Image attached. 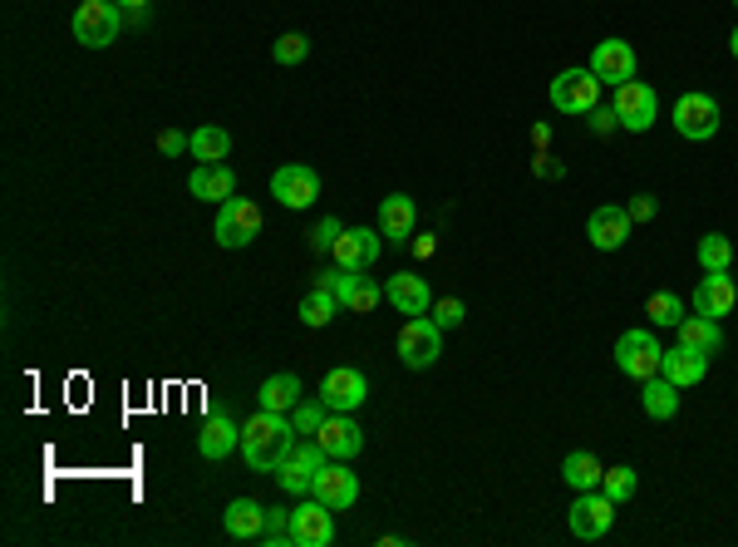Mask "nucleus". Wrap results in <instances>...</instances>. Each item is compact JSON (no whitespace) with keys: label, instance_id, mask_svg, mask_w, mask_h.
<instances>
[{"label":"nucleus","instance_id":"1","mask_svg":"<svg viewBox=\"0 0 738 547\" xmlns=\"http://www.w3.org/2000/svg\"><path fill=\"white\" fill-rule=\"evenodd\" d=\"M295 444H301V434H295L291 415L261 409L251 424H242V458H246V468H251V474H276V468H281V458L291 454Z\"/></svg>","mask_w":738,"mask_h":547},{"label":"nucleus","instance_id":"2","mask_svg":"<svg viewBox=\"0 0 738 547\" xmlns=\"http://www.w3.org/2000/svg\"><path fill=\"white\" fill-rule=\"evenodd\" d=\"M124 5L118 0H79L74 11V40L84 45V50H108V45L118 40V31H124Z\"/></svg>","mask_w":738,"mask_h":547},{"label":"nucleus","instance_id":"3","mask_svg":"<svg viewBox=\"0 0 738 547\" xmlns=\"http://www.w3.org/2000/svg\"><path fill=\"white\" fill-rule=\"evenodd\" d=\"M669 119H675V133H679V139L704 143V139H714V133H718V124H724V109H718L714 94L689 90V94H679V100H675Z\"/></svg>","mask_w":738,"mask_h":547},{"label":"nucleus","instance_id":"4","mask_svg":"<svg viewBox=\"0 0 738 547\" xmlns=\"http://www.w3.org/2000/svg\"><path fill=\"white\" fill-rule=\"evenodd\" d=\"M394 350H399V360L409 370L438 365V356H443V326L433 316H409L399 326V336H394Z\"/></svg>","mask_w":738,"mask_h":547},{"label":"nucleus","instance_id":"5","mask_svg":"<svg viewBox=\"0 0 738 547\" xmlns=\"http://www.w3.org/2000/svg\"><path fill=\"white\" fill-rule=\"evenodd\" d=\"M216 242H222L226 252H242L251 247L256 237H261V208H256L251 198H226L216 202Z\"/></svg>","mask_w":738,"mask_h":547},{"label":"nucleus","instance_id":"6","mask_svg":"<svg viewBox=\"0 0 738 547\" xmlns=\"http://www.w3.org/2000/svg\"><path fill=\"white\" fill-rule=\"evenodd\" d=\"M659 360H665V350H659L655 330H645V326L620 330V340H616V365H620V375H630V380L640 385V380L659 375Z\"/></svg>","mask_w":738,"mask_h":547},{"label":"nucleus","instance_id":"7","mask_svg":"<svg viewBox=\"0 0 738 547\" xmlns=\"http://www.w3.org/2000/svg\"><path fill=\"white\" fill-rule=\"evenodd\" d=\"M616 498H606L600 488H586V493H576V503H571V533L581 537V543H600V537L610 533V523H616Z\"/></svg>","mask_w":738,"mask_h":547},{"label":"nucleus","instance_id":"8","mask_svg":"<svg viewBox=\"0 0 738 547\" xmlns=\"http://www.w3.org/2000/svg\"><path fill=\"white\" fill-rule=\"evenodd\" d=\"M600 104V80L586 70H561L557 80H551V109L561 114H590Z\"/></svg>","mask_w":738,"mask_h":547},{"label":"nucleus","instance_id":"9","mask_svg":"<svg viewBox=\"0 0 738 547\" xmlns=\"http://www.w3.org/2000/svg\"><path fill=\"white\" fill-rule=\"evenodd\" d=\"M610 109H616V119H620V129H625V133H645L649 124L659 119L655 90H649V84H640V80H625V84H620L616 100H610Z\"/></svg>","mask_w":738,"mask_h":547},{"label":"nucleus","instance_id":"10","mask_svg":"<svg viewBox=\"0 0 738 547\" xmlns=\"http://www.w3.org/2000/svg\"><path fill=\"white\" fill-rule=\"evenodd\" d=\"M271 198L281 202V208H291V212L311 208V202L320 198V173L305 168V163H285V168L271 173Z\"/></svg>","mask_w":738,"mask_h":547},{"label":"nucleus","instance_id":"11","mask_svg":"<svg viewBox=\"0 0 738 547\" xmlns=\"http://www.w3.org/2000/svg\"><path fill=\"white\" fill-rule=\"evenodd\" d=\"M330 464V454H325L320 444H315V439H305V444H295L291 454L281 458V468H276V478H281V488L285 493H311V484H315V474H320V468Z\"/></svg>","mask_w":738,"mask_h":547},{"label":"nucleus","instance_id":"12","mask_svg":"<svg viewBox=\"0 0 738 547\" xmlns=\"http://www.w3.org/2000/svg\"><path fill=\"white\" fill-rule=\"evenodd\" d=\"M311 498H320V503L335 508V513H350L354 498H360V478L350 474V458H330V464L315 474Z\"/></svg>","mask_w":738,"mask_h":547},{"label":"nucleus","instance_id":"13","mask_svg":"<svg viewBox=\"0 0 738 547\" xmlns=\"http://www.w3.org/2000/svg\"><path fill=\"white\" fill-rule=\"evenodd\" d=\"M291 543L295 547H330L335 543V508H325L320 498H305L301 508H291Z\"/></svg>","mask_w":738,"mask_h":547},{"label":"nucleus","instance_id":"14","mask_svg":"<svg viewBox=\"0 0 738 547\" xmlns=\"http://www.w3.org/2000/svg\"><path fill=\"white\" fill-rule=\"evenodd\" d=\"M320 399L335 409V415H354V409L370 399V380H364V370L340 365V370H330V375L320 380Z\"/></svg>","mask_w":738,"mask_h":547},{"label":"nucleus","instance_id":"15","mask_svg":"<svg viewBox=\"0 0 738 547\" xmlns=\"http://www.w3.org/2000/svg\"><path fill=\"white\" fill-rule=\"evenodd\" d=\"M635 50H630V40H600L596 50H590V74H596L600 84H610V90H620L625 80H635Z\"/></svg>","mask_w":738,"mask_h":547},{"label":"nucleus","instance_id":"16","mask_svg":"<svg viewBox=\"0 0 738 547\" xmlns=\"http://www.w3.org/2000/svg\"><path fill=\"white\" fill-rule=\"evenodd\" d=\"M379 252H384V232L379 228H344L330 257L340 261V267H350V271H364V267L379 261Z\"/></svg>","mask_w":738,"mask_h":547},{"label":"nucleus","instance_id":"17","mask_svg":"<svg viewBox=\"0 0 738 547\" xmlns=\"http://www.w3.org/2000/svg\"><path fill=\"white\" fill-rule=\"evenodd\" d=\"M630 212L625 208H616V202H606V208H596L586 218V237H590V247L596 252H620L630 242Z\"/></svg>","mask_w":738,"mask_h":547},{"label":"nucleus","instance_id":"18","mask_svg":"<svg viewBox=\"0 0 738 547\" xmlns=\"http://www.w3.org/2000/svg\"><path fill=\"white\" fill-rule=\"evenodd\" d=\"M734 306H738V281L728 277V271H708V277H699V287H694V311L699 316L724 321V316H734Z\"/></svg>","mask_w":738,"mask_h":547},{"label":"nucleus","instance_id":"19","mask_svg":"<svg viewBox=\"0 0 738 547\" xmlns=\"http://www.w3.org/2000/svg\"><path fill=\"white\" fill-rule=\"evenodd\" d=\"M384 301H389L399 316H429L433 311V291L423 277H413V271H399V277L384 281Z\"/></svg>","mask_w":738,"mask_h":547},{"label":"nucleus","instance_id":"20","mask_svg":"<svg viewBox=\"0 0 738 547\" xmlns=\"http://www.w3.org/2000/svg\"><path fill=\"white\" fill-rule=\"evenodd\" d=\"M413 228H419V208H413L409 193H389V198L379 202V232L389 247H403V242L413 237Z\"/></svg>","mask_w":738,"mask_h":547},{"label":"nucleus","instance_id":"21","mask_svg":"<svg viewBox=\"0 0 738 547\" xmlns=\"http://www.w3.org/2000/svg\"><path fill=\"white\" fill-rule=\"evenodd\" d=\"M315 444H320L330 458H354V454H360V449H364V429L354 424L350 415H335V409H330V419H325V424H320V434H315Z\"/></svg>","mask_w":738,"mask_h":547},{"label":"nucleus","instance_id":"22","mask_svg":"<svg viewBox=\"0 0 738 547\" xmlns=\"http://www.w3.org/2000/svg\"><path fill=\"white\" fill-rule=\"evenodd\" d=\"M232 449H242V424L232 415H207L197 429V454L202 458H226Z\"/></svg>","mask_w":738,"mask_h":547},{"label":"nucleus","instance_id":"23","mask_svg":"<svg viewBox=\"0 0 738 547\" xmlns=\"http://www.w3.org/2000/svg\"><path fill=\"white\" fill-rule=\"evenodd\" d=\"M659 375H665V380H675L679 389H689V385H699V380L708 375V356H704V350H694V346H684V340H679L675 350H665V360H659Z\"/></svg>","mask_w":738,"mask_h":547},{"label":"nucleus","instance_id":"24","mask_svg":"<svg viewBox=\"0 0 738 547\" xmlns=\"http://www.w3.org/2000/svg\"><path fill=\"white\" fill-rule=\"evenodd\" d=\"M261 523H266V503H256V498H232L222 513V527L232 543H256V537H261Z\"/></svg>","mask_w":738,"mask_h":547},{"label":"nucleus","instance_id":"25","mask_svg":"<svg viewBox=\"0 0 738 547\" xmlns=\"http://www.w3.org/2000/svg\"><path fill=\"white\" fill-rule=\"evenodd\" d=\"M187 188H192V198H202V202H226V198H236V173L226 168V163H197Z\"/></svg>","mask_w":738,"mask_h":547},{"label":"nucleus","instance_id":"26","mask_svg":"<svg viewBox=\"0 0 738 547\" xmlns=\"http://www.w3.org/2000/svg\"><path fill=\"white\" fill-rule=\"evenodd\" d=\"M640 405H645L649 419H675L679 415V385L665 375L640 380Z\"/></svg>","mask_w":738,"mask_h":547},{"label":"nucleus","instance_id":"27","mask_svg":"<svg viewBox=\"0 0 738 547\" xmlns=\"http://www.w3.org/2000/svg\"><path fill=\"white\" fill-rule=\"evenodd\" d=\"M305 399V385L301 375H291V370H281V375H266L261 385V409H276V415H291L295 405Z\"/></svg>","mask_w":738,"mask_h":547},{"label":"nucleus","instance_id":"28","mask_svg":"<svg viewBox=\"0 0 738 547\" xmlns=\"http://www.w3.org/2000/svg\"><path fill=\"white\" fill-rule=\"evenodd\" d=\"M561 478H566L576 493H586V488H600V478H606V464H600L590 449H571V454L561 458Z\"/></svg>","mask_w":738,"mask_h":547},{"label":"nucleus","instance_id":"29","mask_svg":"<svg viewBox=\"0 0 738 547\" xmlns=\"http://www.w3.org/2000/svg\"><path fill=\"white\" fill-rule=\"evenodd\" d=\"M679 340H684V346H694V350H704V356H714V350H724V326H718L714 316H684L679 321Z\"/></svg>","mask_w":738,"mask_h":547},{"label":"nucleus","instance_id":"30","mask_svg":"<svg viewBox=\"0 0 738 547\" xmlns=\"http://www.w3.org/2000/svg\"><path fill=\"white\" fill-rule=\"evenodd\" d=\"M192 153L197 163H226V153H232V133L216 129V124H202V129H192Z\"/></svg>","mask_w":738,"mask_h":547},{"label":"nucleus","instance_id":"31","mask_svg":"<svg viewBox=\"0 0 738 547\" xmlns=\"http://www.w3.org/2000/svg\"><path fill=\"white\" fill-rule=\"evenodd\" d=\"M340 311H344L340 296H335V291H325V287H311V291L301 296V321H305V326H315V330L330 326Z\"/></svg>","mask_w":738,"mask_h":547},{"label":"nucleus","instance_id":"32","mask_svg":"<svg viewBox=\"0 0 738 547\" xmlns=\"http://www.w3.org/2000/svg\"><path fill=\"white\" fill-rule=\"evenodd\" d=\"M728 261H734V242H728L724 232L699 237V267L704 271H728Z\"/></svg>","mask_w":738,"mask_h":547},{"label":"nucleus","instance_id":"33","mask_svg":"<svg viewBox=\"0 0 738 547\" xmlns=\"http://www.w3.org/2000/svg\"><path fill=\"white\" fill-rule=\"evenodd\" d=\"M645 316L655 321V326H665V330H675L679 321H684V301L675 296V291H655V296L645 301Z\"/></svg>","mask_w":738,"mask_h":547},{"label":"nucleus","instance_id":"34","mask_svg":"<svg viewBox=\"0 0 738 547\" xmlns=\"http://www.w3.org/2000/svg\"><path fill=\"white\" fill-rule=\"evenodd\" d=\"M379 281L374 277H360V271H354V281H350V291H344V311H354V316H364V311H374L379 306Z\"/></svg>","mask_w":738,"mask_h":547},{"label":"nucleus","instance_id":"35","mask_svg":"<svg viewBox=\"0 0 738 547\" xmlns=\"http://www.w3.org/2000/svg\"><path fill=\"white\" fill-rule=\"evenodd\" d=\"M330 419V405L325 399H301V405L291 409V424H295V434H305V439H315L320 434V424Z\"/></svg>","mask_w":738,"mask_h":547},{"label":"nucleus","instance_id":"36","mask_svg":"<svg viewBox=\"0 0 738 547\" xmlns=\"http://www.w3.org/2000/svg\"><path fill=\"white\" fill-rule=\"evenodd\" d=\"M635 488H640V478H635V468H630V464L606 468V478H600V493L616 498V503H630V498H635Z\"/></svg>","mask_w":738,"mask_h":547},{"label":"nucleus","instance_id":"37","mask_svg":"<svg viewBox=\"0 0 738 547\" xmlns=\"http://www.w3.org/2000/svg\"><path fill=\"white\" fill-rule=\"evenodd\" d=\"M261 547H285L291 543V508H266V523H261Z\"/></svg>","mask_w":738,"mask_h":547},{"label":"nucleus","instance_id":"38","mask_svg":"<svg viewBox=\"0 0 738 547\" xmlns=\"http://www.w3.org/2000/svg\"><path fill=\"white\" fill-rule=\"evenodd\" d=\"M271 55H276V65H301L305 55H311V40H305L301 31H291V35H281V40L271 45Z\"/></svg>","mask_w":738,"mask_h":547},{"label":"nucleus","instance_id":"39","mask_svg":"<svg viewBox=\"0 0 738 547\" xmlns=\"http://www.w3.org/2000/svg\"><path fill=\"white\" fill-rule=\"evenodd\" d=\"M340 222H335V218H320V222H315V228L311 232H305V247H311V252H320V257H325V252H335V242H340Z\"/></svg>","mask_w":738,"mask_h":547},{"label":"nucleus","instance_id":"40","mask_svg":"<svg viewBox=\"0 0 738 547\" xmlns=\"http://www.w3.org/2000/svg\"><path fill=\"white\" fill-rule=\"evenodd\" d=\"M433 321H438L443 330H453V326H462V316H468V306H462L458 296H443V301H433V311H429Z\"/></svg>","mask_w":738,"mask_h":547},{"label":"nucleus","instance_id":"41","mask_svg":"<svg viewBox=\"0 0 738 547\" xmlns=\"http://www.w3.org/2000/svg\"><path fill=\"white\" fill-rule=\"evenodd\" d=\"M192 149V133H177V129H163L157 133V153H167V159H177V153Z\"/></svg>","mask_w":738,"mask_h":547},{"label":"nucleus","instance_id":"42","mask_svg":"<svg viewBox=\"0 0 738 547\" xmlns=\"http://www.w3.org/2000/svg\"><path fill=\"white\" fill-rule=\"evenodd\" d=\"M625 212H630V222H649V218H655V198H649V193H635Z\"/></svg>","mask_w":738,"mask_h":547},{"label":"nucleus","instance_id":"43","mask_svg":"<svg viewBox=\"0 0 738 547\" xmlns=\"http://www.w3.org/2000/svg\"><path fill=\"white\" fill-rule=\"evenodd\" d=\"M590 129H596V133H610V129H620L616 109H600V104H596V109H590Z\"/></svg>","mask_w":738,"mask_h":547},{"label":"nucleus","instance_id":"44","mask_svg":"<svg viewBox=\"0 0 738 547\" xmlns=\"http://www.w3.org/2000/svg\"><path fill=\"white\" fill-rule=\"evenodd\" d=\"M531 173H537V178H561V163H551L547 149H541L537 159H531Z\"/></svg>","mask_w":738,"mask_h":547},{"label":"nucleus","instance_id":"45","mask_svg":"<svg viewBox=\"0 0 738 547\" xmlns=\"http://www.w3.org/2000/svg\"><path fill=\"white\" fill-rule=\"evenodd\" d=\"M433 252H438V242H433L429 232H423V237H413V257H433Z\"/></svg>","mask_w":738,"mask_h":547},{"label":"nucleus","instance_id":"46","mask_svg":"<svg viewBox=\"0 0 738 547\" xmlns=\"http://www.w3.org/2000/svg\"><path fill=\"white\" fill-rule=\"evenodd\" d=\"M531 143H537V153L547 149V143H551V124H537V129H531Z\"/></svg>","mask_w":738,"mask_h":547},{"label":"nucleus","instance_id":"47","mask_svg":"<svg viewBox=\"0 0 738 547\" xmlns=\"http://www.w3.org/2000/svg\"><path fill=\"white\" fill-rule=\"evenodd\" d=\"M124 5V15H133V11H148V0H118Z\"/></svg>","mask_w":738,"mask_h":547},{"label":"nucleus","instance_id":"48","mask_svg":"<svg viewBox=\"0 0 738 547\" xmlns=\"http://www.w3.org/2000/svg\"><path fill=\"white\" fill-rule=\"evenodd\" d=\"M728 50H734V60H738V25H734V35H728Z\"/></svg>","mask_w":738,"mask_h":547},{"label":"nucleus","instance_id":"49","mask_svg":"<svg viewBox=\"0 0 738 547\" xmlns=\"http://www.w3.org/2000/svg\"><path fill=\"white\" fill-rule=\"evenodd\" d=\"M734 5H738V0H734Z\"/></svg>","mask_w":738,"mask_h":547}]
</instances>
